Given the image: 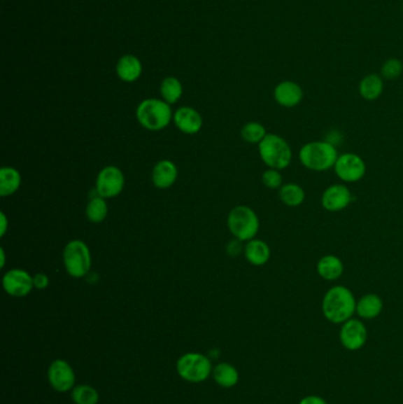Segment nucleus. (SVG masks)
I'll use <instances>...</instances> for the list:
<instances>
[{
	"label": "nucleus",
	"mask_w": 403,
	"mask_h": 404,
	"mask_svg": "<svg viewBox=\"0 0 403 404\" xmlns=\"http://www.w3.org/2000/svg\"><path fill=\"white\" fill-rule=\"evenodd\" d=\"M227 226L234 238L248 242L258 235L260 221L251 207L241 204L229 211Z\"/></svg>",
	"instance_id": "obj_5"
},
{
	"label": "nucleus",
	"mask_w": 403,
	"mask_h": 404,
	"mask_svg": "<svg viewBox=\"0 0 403 404\" xmlns=\"http://www.w3.org/2000/svg\"><path fill=\"white\" fill-rule=\"evenodd\" d=\"M318 276L327 281H336L344 273V264L342 259L335 254H327L320 258L316 265Z\"/></svg>",
	"instance_id": "obj_17"
},
{
	"label": "nucleus",
	"mask_w": 403,
	"mask_h": 404,
	"mask_svg": "<svg viewBox=\"0 0 403 404\" xmlns=\"http://www.w3.org/2000/svg\"><path fill=\"white\" fill-rule=\"evenodd\" d=\"M178 179V167L169 160L156 163L152 172V181L156 188L167 189L174 185Z\"/></svg>",
	"instance_id": "obj_16"
},
{
	"label": "nucleus",
	"mask_w": 403,
	"mask_h": 404,
	"mask_svg": "<svg viewBox=\"0 0 403 404\" xmlns=\"http://www.w3.org/2000/svg\"><path fill=\"white\" fill-rule=\"evenodd\" d=\"M356 304L353 291L344 285L330 287L322 300V312L327 321L332 324L346 323L356 314Z\"/></svg>",
	"instance_id": "obj_1"
},
{
	"label": "nucleus",
	"mask_w": 403,
	"mask_h": 404,
	"mask_svg": "<svg viewBox=\"0 0 403 404\" xmlns=\"http://www.w3.org/2000/svg\"><path fill=\"white\" fill-rule=\"evenodd\" d=\"M243 242L239 239H234L232 242H229L226 246V251L231 257H238L243 253L245 246H243Z\"/></svg>",
	"instance_id": "obj_31"
},
{
	"label": "nucleus",
	"mask_w": 403,
	"mask_h": 404,
	"mask_svg": "<svg viewBox=\"0 0 403 404\" xmlns=\"http://www.w3.org/2000/svg\"><path fill=\"white\" fill-rule=\"evenodd\" d=\"M335 174L344 183H355L361 181L367 173V165L361 156L355 153H343L337 158Z\"/></svg>",
	"instance_id": "obj_8"
},
{
	"label": "nucleus",
	"mask_w": 403,
	"mask_h": 404,
	"mask_svg": "<svg viewBox=\"0 0 403 404\" xmlns=\"http://www.w3.org/2000/svg\"><path fill=\"white\" fill-rule=\"evenodd\" d=\"M173 118L169 104L160 99H145L137 106V121L150 132H160L167 128Z\"/></svg>",
	"instance_id": "obj_4"
},
{
	"label": "nucleus",
	"mask_w": 403,
	"mask_h": 404,
	"mask_svg": "<svg viewBox=\"0 0 403 404\" xmlns=\"http://www.w3.org/2000/svg\"><path fill=\"white\" fill-rule=\"evenodd\" d=\"M65 271L73 278H83L92 268V253L85 242L71 240L63 251Z\"/></svg>",
	"instance_id": "obj_7"
},
{
	"label": "nucleus",
	"mask_w": 403,
	"mask_h": 404,
	"mask_svg": "<svg viewBox=\"0 0 403 404\" xmlns=\"http://www.w3.org/2000/svg\"><path fill=\"white\" fill-rule=\"evenodd\" d=\"M174 123L180 132L187 135H195L202 128V115L190 106H183L174 113Z\"/></svg>",
	"instance_id": "obj_15"
},
{
	"label": "nucleus",
	"mask_w": 403,
	"mask_h": 404,
	"mask_svg": "<svg viewBox=\"0 0 403 404\" xmlns=\"http://www.w3.org/2000/svg\"><path fill=\"white\" fill-rule=\"evenodd\" d=\"M48 381L57 393H68L76 386V374L65 359H55L48 369Z\"/></svg>",
	"instance_id": "obj_9"
},
{
	"label": "nucleus",
	"mask_w": 403,
	"mask_h": 404,
	"mask_svg": "<svg viewBox=\"0 0 403 404\" xmlns=\"http://www.w3.org/2000/svg\"><path fill=\"white\" fill-rule=\"evenodd\" d=\"M274 101L284 108H295L303 101L304 92L299 84L293 81H283L274 91Z\"/></svg>",
	"instance_id": "obj_14"
},
{
	"label": "nucleus",
	"mask_w": 403,
	"mask_h": 404,
	"mask_svg": "<svg viewBox=\"0 0 403 404\" xmlns=\"http://www.w3.org/2000/svg\"><path fill=\"white\" fill-rule=\"evenodd\" d=\"M258 151L262 162L272 169H286L292 161V149L288 141L277 134H267L258 144Z\"/></svg>",
	"instance_id": "obj_3"
},
{
	"label": "nucleus",
	"mask_w": 403,
	"mask_h": 404,
	"mask_svg": "<svg viewBox=\"0 0 403 404\" xmlns=\"http://www.w3.org/2000/svg\"><path fill=\"white\" fill-rule=\"evenodd\" d=\"M176 372L183 381L202 383L212 375L213 365L208 356L199 352H187L178 359Z\"/></svg>",
	"instance_id": "obj_6"
},
{
	"label": "nucleus",
	"mask_w": 403,
	"mask_h": 404,
	"mask_svg": "<svg viewBox=\"0 0 403 404\" xmlns=\"http://www.w3.org/2000/svg\"><path fill=\"white\" fill-rule=\"evenodd\" d=\"M279 199L283 204L288 206V207H298L301 204H304L305 190L302 186L295 182H289V183H284V185L279 188L278 192Z\"/></svg>",
	"instance_id": "obj_23"
},
{
	"label": "nucleus",
	"mask_w": 403,
	"mask_h": 404,
	"mask_svg": "<svg viewBox=\"0 0 403 404\" xmlns=\"http://www.w3.org/2000/svg\"><path fill=\"white\" fill-rule=\"evenodd\" d=\"M49 277L45 273H37L34 276V286L37 290H45L49 286Z\"/></svg>",
	"instance_id": "obj_32"
},
{
	"label": "nucleus",
	"mask_w": 403,
	"mask_h": 404,
	"mask_svg": "<svg viewBox=\"0 0 403 404\" xmlns=\"http://www.w3.org/2000/svg\"><path fill=\"white\" fill-rule=\"evenodd\" d=\"M384 83L382 76L369 74L362 78L358 85V92L365 101H376L383 94Z\"/></svg>",
	"instance_id": "obj_20"
},
{
	"label": "nucleus",
	"mask_w": 403,
	"mask_h": 404,
	"mask_svg": "<svg viewBox=\"0 0 403 404\" xmlns=\"http://www.w3.org/2000/svg\"><path fill=\"white\" fill-rule=\"evenodd\" d=\"M142 67L136 57L126 56L120 60L118 64V74L120 78L126 82H134L141 75Z\"/></svg>",
	"instance_id": "obj_24"
},
{
	"label": "nucleus",
	"mask_w": 403,
	"mask_h": 404,
	"mask_svg": "<svg viewBox=\"0 0 403 404\" xmlns=\"http://www.w3.org/2000/svg\"><path fill=\"white\" fill-rule=\"evenodd\" d=\"M0 253H1V267L5 266V251L4 249H0Z\"/></svg>",
	"instance_id": "obj_35"
},
{
	"label": "nucleus",
	"mask_w": 403,
	"mask_h": 404,
	"mask_svg": "<svg viewBox=\"0 0 403 404\" xmlns=\"http://www.w3.org/2000/svg\"><path fill=\"white\" fill-rule=\"evenodd\" d=\"M241 137L245 142L251 144H259L267 135L265 127L259 122H248L241 129Z\"/></svg>",
	"instance_id": "obj_27"
},
{
	"label": "nucleus",
	"mask_w": 403,
	"mask_h": 404,
	"mask_svg": "<svg viewBox=\"0 0 403 404\" xmlns=\"http://www.w3.org/2000/svg\"><path fill=\"white\" fill-rule=\"evenodd\" d=\"M262 185L270 189H279L284 185L281 170L272 169V168H269L262 173Z\"/></svg>",
	"instance_id": "obj_30"
},
{
	"label": "nucleus",
	"mask_w": 403,
	"mask_h": 404,
	"mask_svg": "<svg viewBox=\"0 0 403 404\" xmlns=\"http://www.w3.org/2000/svg\"><path fill=\"white\" fill-rule=\"evenodd\" d=\"M22 176L15 168L3 167L0 169V197H11L20 189Z\"/></svg>",
	"instance_id": "obj_22"
},
{
	"label": "nucleus",
	"mask_w": 403,
	"mask_h": 404,
	"mask_svg": "<svg viewBox=\"0 0 403 404\" xmlns=\"http://www.w3.org/2000/svg\"><path fill=\"white\" fill-rule=\"evenodd\" d=\"M5 292L15 298H23L34 290V277L20 268H12L3 278Z\"/></svg>",
	"instance_id": "obj_12"
},
{
	"label": "nucleus",
	"mask_w": 403,
	"mask_h": 404,
	"mask_svg": "<svg viewBox=\"0 0 403 404\" xmlns=\"http://www.w3.org/2000/svg\"><path fill=\"white\" fill-rule=\"evenodd\" d=\"M0 225H1V227H0V235L4 237L6 230H8V218L5 216L4 211H1V214H0Z\"/></svg>",
	"instance_id": "obj_34"
},
{
	"label": "nucleus",
	"mask_w": 403,
	"mask_h": 404,
	"mask_svg": "<svg viewBox=\"0 0 403 404\" xmlns=\"http://www.w3.org/2000/svg\"><path fill=\"white\" fill-rule=\"evenodd\" d=\"M383 311V300L376 293H367L358 299L356 314L362 319H375Z\"/></svg>",
	"instance_id": "obj_19"
},
{
	"label": "nucleus",
	"mask_w": 403,
	"mask_h": 404,
	"mask_svg": "<svg viewBox=\"0 0 403 404\" xmlns=\"http://www.w3.org/2000/svg\"><path fill=\"white\" fill-rule=\"evenodd\" d=\"M353 201V194L344 183H334L324 189L320 199L322 207L331 213L344 211Z\"/></svg>",
	"instance_id": "obj_13"
},
{
	"label": "nucleus",
	"mask_w": 403,
	"mask_h": 404,
	"mask_svg": "<svg viewBox=\"0 0 403 404\" xmlns=\"http://www.w3.org/2000/svg\"><path fill=\"white\" fill-rule=\"evenodd\" d=\"M298 404H327V402L324 400L323 397L310 395V396L303 397Z\"/></svg>",
	"instance_id": "obj_33"
},
{
	"label": "nucleus",
	"mask_w": 403,
	"mask_h": 404,
	"mask_svg": "<svg viewBox=\"0 0 403 404\" xmlns=\"http://www.w3.org/2000/svg\"><path fill=\"white\" fill-rule=\"evenodd\" d=\"M125 174L115 166L104 167L96 179V190L99 197L111 199L118 197L125 188Z\"/></svg>",
	"instance_id": "obj_10"
},
{
	"label": "nucleus",
	"mask_w": 403,
	"mask_h": 404,
	"mask_svg": "<svg viewBox=\"0 0 403 404\" xmlns=\"http://www.w3.org/2000/svg\"><path fill=\"white\" fill-rule=\"evenodd\" d=\"M71 400L75 404H99V393L89 384H80L71 390Z\"/></svg>",
	"instance_id": "obj_26"
},
{
	"label": "nucleus",
	"mask_w": 403,
	"mask_h": 404,
	"mask_svg": "<svg viewBox=\"0 0 403 404\" xmlns=\"http://www.w3.org/2000/svg\"><path fill=\"white\" fill-rule=\"evenodd\" d=\"M302 166L312 172H327L334 169L339 158L337 147L325 140L311 141L299 151Z\"/></svg>",
	"instance_id": "obj_2"
},
{
	"label": "nucleus",
	"mask_w": 403,
	"mask_h": 404,
	"mask_svg": "<svg viewBox=\"0 0 403 404\" xmlns=\"http://www.w3.org/2000/svg\"><path fill=\"white\" fill-rule=\"evenodd\" d=\"M212 376L218 386L225 389L236 386L239 382V371L231 363L221 362L217 364L213 367Z\"/></svg>",
	"instance_id": "obj_21"
},
{
	"label": "nucleus",
	"mask_w": 403,
	"mask_h": 404,
	"mask_svg": "<svg viewBox=\"0 0 403 404\" xmlns=\"http://www.w3.org/2000/svg\"><path fill=\"white\" fill-rule=\"evenodd\" d=\"M161 95L164 99V102L173 104L181 97L183 85L174 77H168L161 84Z\"/></svg>",
	"instance_id": "obj_28"
},
{
	"label": "nucleus",
	"mask_w": 403,
	"mask_h": 404,
	"mask_svg": "<svg viewBox=\"0 0 403 404\" xmlns=\"http://www.w3.org/2000/svg\"><path fill=\"white\" fill-rule=\"evenodd\" d=\"M243 254L246 260L253 266H262L267 264L271 258L270 246L267 242L260 239H252L250 242H246Z\"/></svg>",
	"instance_id": "obj_18"
},
{
	"label": "nucleus",
	"mask_w": 403,
	"mask_h": 404,
	"mask_svg": "<svg viewBox=\"0 0 403 404\" xmlns=\"http://www.w3.org/2000/svg\"><path fill=\"white\" fill-rule=\"evenodd\" d=\"M85 214L90 223H99L104 221L108 216V204L106 199L99 195L92 197L85 208Z\"/></svg>",
	"instance_id": "obj_25"
},
{
	"label": "nucleus",
	"mask_w": 403,
	"mask_h": 404,
	"mask_svg": "<svg viewBox=\"0 0 403 404\" xmlns=\"http://www.w3.org/2000/svg\"><path fill=\"white\" fill-rule=\"evenodd\" d=\"M403 63L397 58H389L381 67V74L383 80L393 81L402 75Z\"/></svg>",
	"instance_id": "obj_29"
},
{
	"label": "nucleus",
	"mask_w": 403,
	"mask_h": 404,
	"mask_svg": "<svg viewBox=\"0 0 403 404\" xmlns=\"http://www.w3.org/2000/svg\"><path fill=\"white\" fill-rule=\"evenodd\" d=\"M367 340H368V330L363 321L356 318H351L346 323H343L339 330V340L343 348L349 351H358L365 347Z\"/></svg>",
	"instance_id": "obj_11"
}]
</instances>
